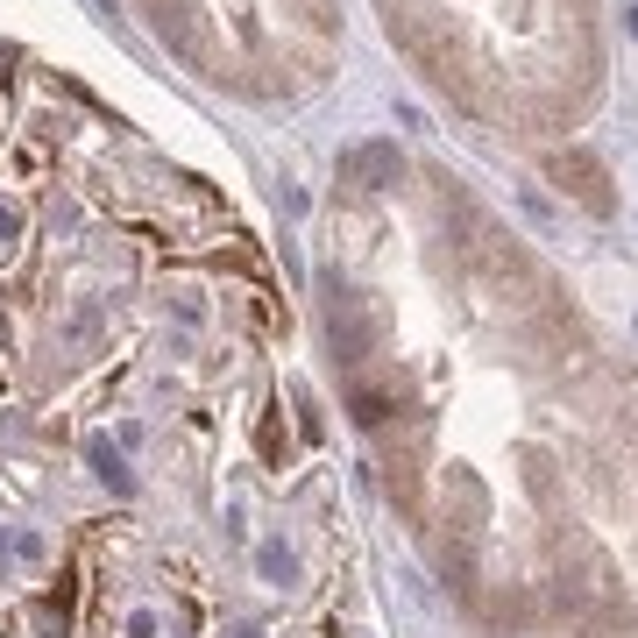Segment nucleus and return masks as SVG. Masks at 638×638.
Wrapping results in <instances>:
<instances>
[{"mask_svg": "<svg viewBox=\"0 0 638 638\" xmlns=\"http://www.w3.org/2000/svg\"><path fill=\"white\" fill-rule=\"evenodd\" d=\"M15 227H22V213H8V206H0V242H8Z\"/></svg>", "mask_w": 638, "mask_h": 638, "instance_id": "3", "label": "nucleus"}, {"mask_svg": "<svg viewBox=\"0 0 638 638\" xmlns=\"http://www.w3.org/2000/svg\"><path fill=\"white\" fill-rule=\"evenodd\" d=\"M263 575H277V582H291V553H284V546H263Z\"/></svg>", "mask_w": 638, "mask_h": 638, "instance_id": "2", "label": "nucleus"}, {"mask_svg": "<svg viewBox=\"0 0 638 638\" xmlns=\"http://www.w3.org/2000/svg\"><path fill=\"white\" fill-rule=\"evenodd\" d=\"M93 468L107 475V483H114V490H128V468H121V454H114L107 440H93Z\"/></svg>", "mask_w": 638, "mask_h": 638, "instance_id": "1", "label": "nucleus"}]
</instances>
